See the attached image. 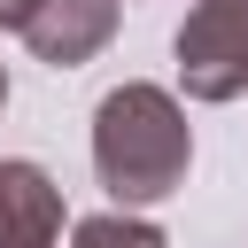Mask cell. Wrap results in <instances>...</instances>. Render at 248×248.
<instances>
[{
	"mask_svg": "<svg viewBox=\"0 0 248 248\" xmlns=\"http://www.w3.org/2000/svg\"><path fill=\"white\" fill-rule=\"evenodd\" d=\"M186 163H194V132H186V108L163 85L132 78L116 93H101V108H93V170L116 194V209H147V202L178 194Z\"/></svg>",
	"mask_w": 248,
	"mask_h": 248,
	"instance_id": "6da1fadb",
	"label": "cell"
},
{
	"mask_svg": "<svg viewBox=\"0 0 248 248\" xmlns=\"http://www.w3.org/2000/svg\"><path fill=\"white\" fill-rule=\"evenodd\" d=\"M170 54L194 101H240L248 93V0H194Z\"/></svg>",
	"mask_w": 248,
	"mask_h": 248,
	"instance_id": "7a4b0ae2",
	"label": "cell"
},
{
	"mask_svg": "<svg viewBox=\"0 0 248 248\" xmlns=\"http://www.w3.org/2000/svg\"><path fill=\"white\" fill-rule=\"evenodd\" d=\"M70 248H170L147 217H124V209H108V217H85L78 232H70Z\"/></svg>",
	"mask_w": 248,
	"mask_h": 248,
	"instance_id": "5b68a950",
	"label": "cell"
},
{
	"mask_svg": "<svg viewBox=\"0 0 248 248\" xmlns=\"http://www.w3.org/2000/svg\"><path fill=\"white\" fill-rule=\"evenodd\" d=\"M39 0H0V31H23V16H31Z\"/></svg>",
	"mask_w": 248,
	"mask_h": 248,
	"instance_id": "8992f818",
	"label": "cell"
},
{
	"mask_svg": "<svg viewBox=\"0 0 248 248\" xmlns=\"http://www.w3.org/2000/svg\"><path fill=\"white\" fill-rule=\"evenodd\" d=\"M46 70H78L116 39V0H39L16 31Z\"/></svg>",
	"mask_w": 248,
	"mask_h": 248,
	"instance_id": "3957f363",
	"label": "cell"
},
{
	"mask_svg": "<svg viewBox=\"0 0 248 248\" xmlns=\"http://www.w3.org/2000/svg\"><path fill=\"white\" fill-rule=\"evenodd\" d=\"M0 248H62V186L23 155H0Z\"/></svg>",
	"mask_w": 248,
	"mask_h": 248,
	"instance_id": "277c9868",
	"label": "cell"
},
{
	"mask_svg": "<svg viewBox=\"0 0 248 248\" xmlns=\"http://www.w3.org/2000/svg\"><path fill=\"white\" fill-rule=\"evenodd\" d=\"M0 108H8V62H0Z\"/></svg>",
	"mask_w": 248,
	"mask_h": 248,
	"instance_id": "52a82bcc",
	"label": "cell"
}]
</instances>
